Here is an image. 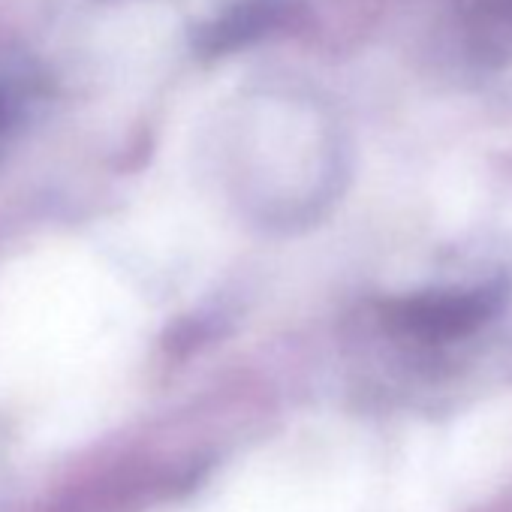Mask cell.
I'll return each instance as SVG.
<instances>
[{"label":"cell","mask_w":512,"mask_h":512,"mask_svg":"<svg viewBox=\"0 0 512 512\" xmlns=\"http://www.w3.org/2000/svg\"><path fill=\"white\" fill-rule=\"evenodd\" d=\"M509 302V284L491 278L473 287L455 290H428L416 296L395 299L383 308L386 323L422 344H449L464 341L485 329Z\"/></svg>","instance_id":"obj_1"},{"label":"cell","mask_w":512,"mask_h":512,"mask_svg":"<svg viewBox=\"0 0 512 512\" xmlns=\"http://www.w3.org/2000/svg\"><path fill=\"white\" fill-rule=\"evenodd\" d=\"M7 118H10V106H7V100L0 97V130L7 127Z\"/></svg>","instance_id":"obj_2"}]
</instances>
